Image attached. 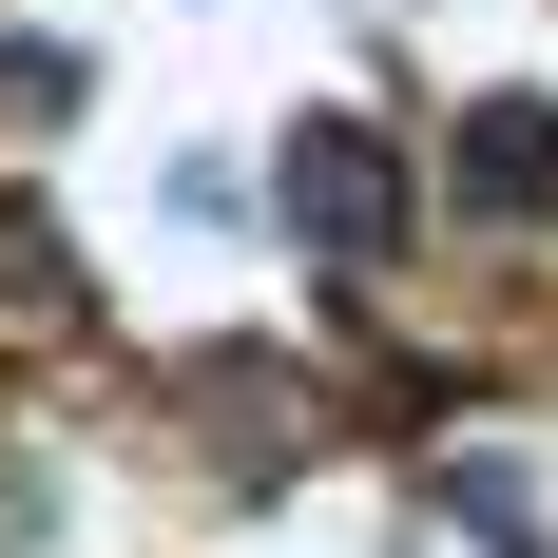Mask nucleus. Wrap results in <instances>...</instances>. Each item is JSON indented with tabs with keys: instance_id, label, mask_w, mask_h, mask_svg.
I'll return each instance as SVG.
<instances>
[{
	"instance_id": "f257e3e1",
	"label": "nucleus",
	"mask_w": 558,
	"mask_h": 558,
	"mask_svg": "<svg viewBox=\"0 0 558 558\" xmlns=\"http://www.w3.org/2000/svg\"><path fill=\"white\" fill-rule=\"evenodd\" d=\"M289 213L328 231L347 270H366V251L404 231V173H386V135H366V116H308V135H289Z\"/></svg>"
},
{
	"instance_id": "f03ea898",
	"label": "nucleus",
	"mask_w": 558,
	"mask_h": 558,
	"mask_svg": "<svg viewBox=\"0 0 558 558\" xmlns=\"http://www.w3.org/2000/svg\"><path fill=\"white\" fill-rule=\"evenodd\" d=\"M462 193H482V213H539V193H558V116L539 97H482V116H462Z\"/></svg>"
}]
</instances>
